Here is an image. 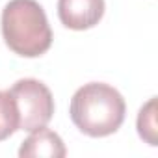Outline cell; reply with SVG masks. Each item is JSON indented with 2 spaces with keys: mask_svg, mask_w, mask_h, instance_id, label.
Returning a JSON list of instances; mask_svg holds the SVG:
<instances>
[{
  "mask_svg": "<svg viewBox=\"0 0 158 158\" xmlns=\"http://www.w3.org/2000/svg\"><path fill=\"white\" fill-rule=\"evenodd\" d=\"M127 104L123 95L102 82L78 88L71 99L69 115L74 127L91 138H104L119 130L125 121Z\"/></svg>",
  "mask_w": 158,
  "mask_h": 158,
  "instance_id": "cell-1",
  "label": "cell"
},
{
  "mask_svg": "<svg viewBox=\"0 0 158 158\" xmlns=\"http://www.w3.org/2000/svg\"><path fill=\"white\" fill-rule=\"evenodd\" d=\"M2 37L10 50L23 58H37L52 45V30L45 10L35 0H11L2 11Z\"/></svg>",
  "mask_w": 158,
  "mask_h": 158,
  "instance_id": "cell-2",
  "label": "cell"
},
{
  "mask_svg": "<svg viewBox=\"0 0 158 158\" xmlns=\"http://www.w3.org/2000/svg\"><path fill=\"white\" fill-rule=\"evenodd\" d=\"M10 93L19 110V130L32 132L47 127V123L52 119L54 99L43 82L35 78H23L13 84Z\"/></svg>",
  "mask_w": 158,
  "mask_h": 158,
  "instance_id": "cell-3",
  "label": "cell"
},
{
  "mask_svg": "<svg viewBox=\"0 0 158 158\" xmlns=\"http://www.w3.org/2000/svg\"><path fill=\"white\" fill-rule=\"evenodd\" d=\"M104 15V0H58V17L65 28L89 30Z\"/></svg>",
  "mask_w": 158,
  "mask_h": 158,
  "instance_id": "cell-4",
  "label": "cell"
},
{
  "mask_svg": "<svg viewBox=\"0 0 158 158\" xmlns=\"http://www.w3.org/2000/svg\"><path fill=\"white\" fill-rule=\"evenodd\" d=\"M67 154L65 151V145H63V139L41 127L37 130H32V134L23 141L21 149H19V156L21 158H41V156H47V158H63Z\"/></svg>",
  "mask_w": 158,
  "mask_h": 158,
  "instance_id": "cell-5",
  "label": "cell"
},
{
  "mask_svg": "<svg viewBox=\"0 0 158 158\" xmlns=\"http://www.w3.org/2000/svg\"><path fill=\"white\" fill-rule=\"evenodd\" d=\"M19 130V110L10 91H0V141Z\"/></svg>",
  "mask_w": 158,
  "mask_h": 158,
  "instance_id": "cell-6",
  "label": "cell"
},
{
  "mask_svg": "<svg viewBox=\"0 0 158 158\" xmlns=\"http://www.w3.org/2000/svg\"><path fill=\"white\" fill-rule=\"evenodd\" d=\"M136 125H138L139 138L145 143H149L151 147H156L158 145V136H156V132H158V127H156V97L149 99L141 106Z\"/></svg>",
  "mask_w": 158,
  "mask_h": 158,
  "instance_id": "cell-7",
  "label": "cell"
}]
</instances>
